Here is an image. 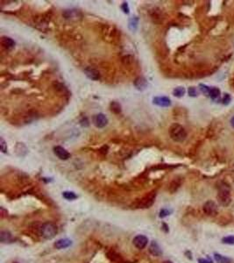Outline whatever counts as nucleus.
<instances>
[{"instance_id": "f257e3e1", "label": "nucleus", "mask_w": 234, "mask_h": 263, "mask_svg": "<svg viewBox=\"0 0 234 263\" xmlns=\"http://www.w3.org/2000/svg\"><path fill=\"white\" fill-rule=\"evenodd\" d=\"M169 135L175 142H182L187 138V132L179 124H173L169 128Z\"/></svg>"}, {"instance_id": "f03ea898", "label": "nucleus", "mask_w": 234, "mask_h": 263, "mask_svg": "<svg viewBox=\"0 0 234 263\" xmlns=\"http://www.w3.org/2000/svg\"><path fill=\"white\" fill-rule=\"evenodd\" d=\"M217 197V200H218V202L221 205L228 206L231 204V201L230 188L225 184L220 186Z\"/></svg>"}, {"instance_id": "7ed1b4c3", "label": "nucleus", "mask_w": 234, "mask_h": 263, "mask_svg": "<svg viewBox=\"0 0 234 263\" xmlns=\"http://www.w3.org/2000/svg\"><path fill=\"white\" fill-rule=\"evenodd\" d=\"M57 226L53 223H45L41 227V234L46 240H51L57 234Z\"/></svg>"}, {"instance_id": "20e7f679", "label": "nucleus", "mask_w": 234, "mask_h": 263, "mask_svg": "<svg viewBox=\"0 0 234 263\" xmlns=\"http://www.w3.org/2000/svg\"><path fill=\"white\" fill-rule=\"evenodd\" d=\"M155 197H156V193L154 191L150 192L148 195L145 196L144 197H142L137 204V207L138 208H149L150 206H152L155 201Z\"/></svg>"}, {"instance_id": "39448f33", "label": "nucleus", "mask_w": 234, "mask_h": 263, "mask_svg": "<svg viewBox=\"0 0 234 263\" xmlns=\"http://www.w3.org/2000/svg\"><path fill=\"white\" fill-rule=\"evenodd\" d=\"M204 211L208 216H215L217 212V206L215 202L209 200L204 204Z\"/></svg>"}, {"instance_id": "423d86ee", "label": "nucleus", "mask_w": 234, "mask_h": 263, "mask_svg": "<svg viewBox=\"0 0 234 263\" xmlns=\"http://www.w3.org/2000/svg\"><path fill=\"white\" fill-rule=\"evenodd\" d=\"M92 121H93V124L98 128H103L108 124V119L103 113H98V114L95 115L93 117Z\"/></svg>"}, {"instance_id": "0eeeda50", "label": "nucleus", "mask_w": 234, "mask_h": 263, "mask_svg": "<svg viewBox=\"0 0 234 263\" xmlns=\"http://www.w3.org/2000/svg\"><path fill=\"white\" fill-rule=\"evenodd\" d=\"M147 242H148V239L144 235H137L136 237H134L133 240L134 246L138 249L145 248L147 245Z\"/></svg>"}, {"instance_id": "6e6552de", "label": "nucleus", "mask_w": 234, "mask_h": 263, "mask_svg": "<svg viewBox=\"0 0 234 263\" xmlns=\"http://www.w3.org/2000/svg\"><path fill=\"white\" fill-rule=\"evenodd\" d=\"M54 152H55V155L61 160L65 161V160H68V158H70V154L65 148H63L60 146L54 147Z\"/></svg>"}, {"instance_id": "1a4fd4ad", "label": "nucleus", "mask_w": 234, "mask_h": 263, "mask_svg": "<svg viewBox=\"0 0 234 263\" xmlns=\"http://www.w3.org/2000/svg\"><path fill=\"white\" fill-rule=\"evenodd\" d=\"M153 103L161 107H168L171 105V100L167 97H155L153 99Z\"/></svg>"}, {"instance_id": "9d476101", "label": "nucleus", "mask_w": 234, "mask_h": 263, "mask_svg": "<svg viewBox=\"0 0 234 263\" xmlns=\"http://www.w3.org/2000/svg\"><path fill=\"white\" fill-rule=\"evenodd\" d=\"M84 73L86 76L91 79V80H94V81H97L100 79V73L99 71H97V69L93 68H87L84 69Z\"/></svg>"}, {"instance_id": "9b49d317", "label": "nucleus", "mask_w": 234, "mask_h": 263, "mask_svg": "<svg viewBox=\"0 0 234 263\" xmlns=\"http://www.w3.org/2000/svg\"><path fill=\"white\" fill-rule=\"evenodd\" d=\"M149 252H150V253L152 255L157 256V257H159V256H161L162 254V251L160 246L157 243H156L155 241H153L151 243V245L149 246Z\"/></svg>"}, {"instance_id": "f8f14e48", "label": "nucleus", "mask_w": 234, "mask_h": 263, "mask_svg": "<svg viewBox=\"0 0 234 263\" xmlns=\"http://www.w3.org/2000/svg\"><path fill=\"white\" fill-rule=\"evenodd\" d=\"M1 45L6 49H12L14 48L15 42L12 38H10V37L3 36L1 38Z\"/></svg>"}, {"instance_id": "ddd939ff", "label": "nucleus", "mask_w": 234, "mask_h": 263, "mask_svg": "<svg viewBox=\"0 0 234 263\" xmlns=\"http://www.w3.org/2000/svg\"><path fill=\"white\" fill-rule=\"evenodd\" d=\"M147 81L144 77H138L134 81V86L139 90H144L147 88Z\"/></svg>"}, {"instance_id": "4468645a", "label": "nucleus", "mask_w": 234, "mask_h": 263, "mask_svg": "<svg viewBox=\"0 0 234 263\" xmlns=\"http://www.w3.org/2000/svg\"><path fill=\"white\" fill-rule=\"evenodd\" d=\"M72 244V241L68 239H61L59 240H57L55 243V247L57 249H64L67 248L68 246H70Z\"/></svg>"}, {"instance_id": "2eb2a0df", "label": "nucleus", "mask_w": 234, "mask_h": 263, "mask_svg": "<svg viewBox=\"0 0 234 263\" xmlns=\"http://www.w3.org/2000/svg\"><path fill=\"white\" fill-rule=\"evenodd\" d=\"M181 185H182V179L181 178H175V180H173L171 182V183L169 185V191L172 192V193L175 192L180 188Z\"/></svg>"}, {"instance_id": "dca6fc26", "label": "nucleus", "mask_w": 234, "mask_h": 263, "mask_svg": "<svg viewBox=\"0 0 234 263\" xmlns=\"http://www.w3.org/2000/svg\"><path fill=\"white\" fill-rule=\"evenodd\" d=\"M12 240V236L9 232L2 231L0 233V241L2 243H9Z\"/></svg>"}, {"instance_id": "f3484780", "label": "nucleus", "mask_w": 234, "mask_h": 263, "mask_svg": "<svg viewBox=\"0 0 234 263\" xmlns=\"http://www.w3.org/2000/svg\"><path fill=\"white\" fill-rule=\"evenodd\" d=\"M110 110L113 112V113H115V114H119V113H121V110H122V108H121L120 104L118 103V102H115V101H113V102L110 103Z\"/></svg>"}, {"instance_id": "a211bd4d", "label": "nucleus", "mask_w": 234, "mask_h": 263, "mask_svg": "<svg viewBox=\"0 0 234 263\" xmlns=\"http://www.w3.org/2000/svg\"><path fill=\"white\" fill-rule=\"evenodd\" d=\"M214 259L217 263H231V260L222 254L219 253H215L214 254Z\"/></svg>"}, {"instance_id": "6ab92c4d", "label": "nucleus", "mask_w": 234, "mask_h": 263, "mask_svg": "<svg viewBox=\"0 0 234 263\" xmlns=\"http://www.w3.org/2000/svg\"><path fill=\"white\" fill-rule=\"evenodd\" d=\"M209 96L211 97V99L216 100L217 98H218L220 97V90L218 88H217V87L211 88V91H210Z\"/></svg>"}, {"instance_id": "aec40b11", "label": "nucleus", "mask_w": 234, "mask_h": 263, "mask_svg": "<svg viewBox=\"0 0 234 263\" xmlns=\"http://www.w3.org/2000/svg\"><path fill=\"white\" fill-rule=\"evenodd\" d=\"M173 94L175 97H182L184 96L185 94V89L183 87H177L175 88L174 90H173Z\"/></svg>"}, {"instance_id": "412c9836", "label": "nucleus", "mask_w": 234, "mask_h": 263, "mask_svg": "<svg viewBox=\"0 0 234 263\" xmlns=\"http://www.w3.org/2000/svg\"><path fill=\"white\" fill-rule=\"evenodd\" d=\"M138 18L134 17V18H132L130 20H129V28L132 30V31H135L137 29V26H138Z\"/></svg>"}, {"instance_id": "4be33fe9", "label": "nucleus", "mask_w": 234, "mask_h": 263, "mask_svg": "<svg viewBox=\"0 0 234 263\" xmlns=\"http://www.w3.org/2000/svg\"><path fill=\"white\" fill-rule=\"evenodd\" d=\"M62 197L67 200H74L77 197V196L72 191H64L62 193Z\"/></svg>"}, {"instance_id": "5701e85b", "label": "nucleus", "mask_w": 234, "mask_h": 263, "mask_svg": "<svg viewBox=\"0 0 234 263\" xmlns=\"http://www.w3.org/2000/svg\"><path fill=\"white\" fill-rule=\"evenodd\" d=\"M222 242L224 244L228 245H234V236H227L222 239Z\"/></svg>"}, {"instance_id": "b1692460", "label": "nucleus", "mask_w": 234, "mask_h": 263, "mask_svg": "<svg viewBox=\"0 0 234 263\" xmlns=\"http://www.w3.org/2000/svg\"><path fill=\"white\" fill-rule=\"evenodd\" d=\"M108 257L110 258V260H113V261H120L121 260L120 255L116 254L115 253H108Z\"/></svg>"}, {"instance_id": "393cba45", "label": "nucleus", "mask_w": 234, "mask_h": 263, "mask_svg": "<svg viewBox=\"0 0 234 263\" xmlns=\"http://www.w3.org/2000/svg\"><path fill=\"white\" fill-rule=\"evenodd\" d=\"M199 87H200V90H201L204 94H205V95H209V94H210L211 88H210L209 86L204 85V84H200Z\"/></svg>"}, {"instance_id": "a878e982", "label": "nucleus", "mask_w": 234, "mask_h": 263, "mask_svg": "<svg viewBox=\"0 0 234 263\" xmlns=\"http://www.w3.org/2000/svg\"><path fill=\"white\" fill-rule=\"evenodd\" d=\"M188 91V95L190 97H197V90L195 87H189Z\"/></svg>"}, {"instance_id": "bb28decb", "label": "nucleus", "mask_w": 234, "mask_h": 263, "mask_svg": "<svg viewBox=\"0 0 234 263\" xmlns=\"http://www.w3.org/2000/svg\"><path fill=\"white\" fill-rule=\"evenodd\" d=\"M170 211L169 210H168V209H162L161 210V211H160V217H167V216H168L169 214H170Z\"/></svg>"}, {"instance_id": "cd10ccee", "label": "nucleus", "mask_w": 234, "mask_h": 263, "mask_svg": "<svg viewBox=\"0 0 234 263\" xmlns=\"http://www.w3.org/2000/svg\"><path fill=\"white\" fill-rule=\"evenodd\" d=\"M222 102L224 104H229L231 102V96L229 94H224L222 98Z\"/></svg>"}, {"instance_id": "c85d7f7f", "label": "nucleus", "mask_w": 234, "mask_h": 263, "mask_svg": "<svg viewBox=\"0 0 234 263\" xmlns=\"http://www.w3.org/2000/svg\"><path fill=\"white\" fill-rule=\"evenodd\" d=\"M0 146H1V150H2V152H3V153H6V150H7V146H6V141L4 140L3 138H1V139H0Z\"/></svg>"}, {"instance_id": "c756f323", "label": "nucleus", "mask_w": 234, "mask_h": 263, "mask_svg": "<svg viewBox=\"0 0 234 263\" xmlns=\"http://www.w3.org/2000/svg\"><path fill=\"white\" fill-rule=\"evenodd\" d=\"M121 9L123 10V12L125 13H129V6H128L127 3H123V5L121 6Z\"/></svg>"}, {"instance_id": "7c9ffc66", "label": "nucleus", "mask_w": 234, "mask_h": 263, "mask_svg": "<svg viewBox=\"0 0 234 263\" xmlns=\"http://www.w3.org/2000/svg\"><path fill=\"white\" fill-rule=\"evenodd\" d=\"M199 263H211L210 261L206 260H203V259H200L199 260Z\"/></svg>"}, {"instance_id": "2f4dec72", "label": "nucleus", "mask_w": 234, "mask_h": 263, "mask_svg": "<svg viewBox=\"0 0 234 263\" xmlns=\"http://www.w3.org/2000/svg\"><path fill=\"white\" fill-rule=\"evenodd\" d=\"M231 126L234 128V116L231 119Z\"/></svg>"}, {"instance_id": "473e14b6", "label": "nucleus", "mask_w": 234, "mask_h": 263, "mask_svg": "<svg viewBox=\"0 0 234 263\" xmlns=\"http://www.w3.org/2000/svg\"><path fill=\"white\" fill-rule=\"evenodd\" d=\"M163 263H173L172 261H170V260H165Z\"/></svg>"}, {"instance_id": "72a5a7b5", "label": "nucleus", "mask_w": 234, "mask_h": 263, "mask_svg": "<svg viewBox=\"0 0 234 263\" xmlns=\"http://www.w3.org/2000/svg\"><path fill=\"white\" fill-rule=\"evenodd\" d=\"M13 263H17V262H13Z\"/></svg>"}]
</instances>
